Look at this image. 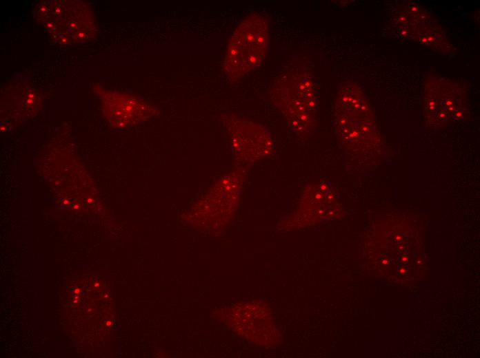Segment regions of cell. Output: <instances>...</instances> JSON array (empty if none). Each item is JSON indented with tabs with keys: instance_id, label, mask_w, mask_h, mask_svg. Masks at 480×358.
I'll return each mask as SVG.
<instances>
[{
	"instance_id": "5b68a950",
	"label": "cell",
	"mask_w": 480,
	"mask_h": 358,
	"mask_svg": "<svg viewBox=\"0 0 480 358\" xmlns=\"http://www.w3.org/2000/svg\"><path fill=\"white\" fill-rule=\"evenodd\" d=\"M230 324L238 334L259 345L270 346L276 338L270 312L260 303L235 306L231 311Z\"/></svg>"
},
{
	"instance_id": "3957f363",
	"label": "cell",
	"mask_w": 480,
	"mask_h": 358,
	"mask_svg": "<svg viewBox=\"0 0 480 358\" xmlns=\"http://www.w3.org/2000/svg\"><path fill=\"white\" fill-rule=\"evenodd\" d=\"M223 120L238 160L253 163L273 151V139L262 126L234 115H227Z\"/></svg>"
},
{
	"instance_id": "7a4b0ae2",
	"label": "cell",
	"mask_w": 480,
	"mask_h": 358,
	"mask_svg": "<svg viewBox=\"0 0 480 358\" xmlns=\"http://www.w3.org/2000/svg\"><path fill=\"white\" fill-rule=\"evenodd\" d=\"M269 45V23L264 16L252 13L236 27L228 41L223 70L231 81H237L257 68Z\"/></svg>"
},
{
	"instance_id": "6da1fadb",
	"label": "cell",
	"mask_w": 480,
	"mask_h": 358,
	"mask_svg": "<svg viewBox=\"0 0 480 358\" xmlns=\"http://www.w3.org/2000/svg\"><path fill=\"white\" fill-rule=\"evenodd\" d=\"M272 103L282 113L294 133L309 136L316 123L317 99L310 74L290 70L279 74L271 87Z\"/></svg>"
},
{
	"instance_id": "277c9868",
	"label": "cell",
	"mask_w": 480,
	"mask_h": 358,
	"mask_svg": "<svg viewBox=\"0 0 480 358\" xmlns=\"http://www.w3.org/2000/svg\"><path fill=\"white\" fill-rule=\"evenodd\" d=\"M368 113L366 103L357 88L348 86L340 92L336 102L337 125L342 139L353 147L363 146L367 140Z\"/></svg>"
}]
</instances>
